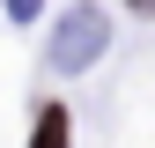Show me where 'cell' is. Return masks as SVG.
<instances>
[{"label":"cell","mask_w":155,"mask_h":148,"mask_svg":"<svg viewBox=\"0 0 155 148\" xmlns=\"http://www.w3.org/2000/svg\"><path fill=\"white\" fill-rule=\"evenodd\" d=\"M133 8H155V0H133Z\"/></svg>","instance_id":"cell-3"},{"label":"cell","mask_w":155,"mask_h":148,"mask_svg":"<svg viewBox=\"0 0 155 148\" xmlns=\"http://www.w3.org/2000/svg\"><path fill=\"white\" fill-rule=\"evenodd\" d=\"M104 37H111V30H104V15H96V8H74L67 22H59V37H52V67L81 74L96 52H104Z\"/></svg>","instance_id":"cell-1"},{"label":"cell","mask_w":155,"mask_h":148,"mask_svg":"<svg viewBox=\"0 0 155 148\" xmlns=\"http://www.w3.org/2000/svg\"><path fill=\"white\" fill-rule=\"evenodd\" d=\"M67 104H37V133H30V148H67Z\"/></svg>","instance_id":"cell-2"}]
</instances>
